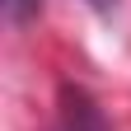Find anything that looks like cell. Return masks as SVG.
Listing matches in <instances>:
<instances>
[{
	"instance_id": "cell-1",
	"label": "cell",
	"mask_w": 131,
	"mask_h": 131,
	"mask_svg": "<svg viewBox=\"0 0 131 131\" xmlns=\"http://www.w3.org/2000/svg\"><path fill=\"white\" fill-rule=\"evenodd\" d=\"M61 131H108L98 103H94L84 89H75V84L61 89Z\"/></svg>"
},
{
	"instance_id": "cell-2",
	"label": "cell",
	"mask_w": 131,
	"mask_h": 131,
	"mask_svg": "<svg viewBox=\"0 0 131 131\" xmlns=\"http://www.w3.org/2000/svg\"><path fill=\"white\" fill-rule=\"evenodd\" d=\"M42 0H5V14H9V24H28L33 14H38Z\"/></svg>"
},
{
	"instance_id": "cell-3",
	"label": "cell",
	"mask_w": 131,
	"mask_h": 131,
	"mask_svg": "<svg viewBox=\"0 0 131 131\" xmlns=\"http://www.w3.org/2000/svg\"><path fill=\"white\" fill-rule=\"evenodd\" d=\"M84 5H94L98 14H112V9H117V0H84Z\"/></svg>"
}]
</instances>
